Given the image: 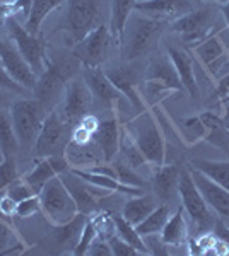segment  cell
I'll return each instance as SVG.
<instances>
[{"instance_id":"obj_9","label":"cell","mask_w":229,"mask_h":256,"mask_svg":"<svg viewBox=\"0 0 229 256\" xmlns=\"http://www.w3.org/2000/svg\"><path fill=\"white\" fill-rule=\"evenodd\" d=\"M191 53L205 67L210 77L219 80L229 72V48L219 38L217 32H212L207 38L191 46Z\"/></svg>"},{"instance_id":"obj_51","label":"cell","mask_w":229,"mask_h":256,"mask_svg":"<svg viewBox=\"0 0 229 256\" xmlns=\"http://www.w3.org/2000/svg\"><path fill=\"white\" fill-rule=\"evenodd\" d=\"M220 12H222L224 20H226V26H227V30H229V0H227L226 4H222V9H220Z\"/></svg>"},{"instance_id":"obj_28","label":"cell","mask_w":229,"mask_h":256,"mask_svg":"<svg viewBox=\"0 0 229 256\" xmlns=\"http://www.w3.org/2000/svg\"><path fill=\"white\" fill-rule=\"evenodd\" d=\"M156 196L152 195H137V196H128V200L125 202L122 216L130 222L132 226H137L139 222H142L149 214L156 208Z\"/></svg>"},{"instance_id":"obj_48","label":"cell","mask_w":229,"mask_h":256,"mask_svg":"<svg viewBox=\"0 0 229 256\" xmlns=\"http://www.w3.org/2000/svg\"><path fill=\"white\" fill-rule=\"evenodd\" d=\"M9 18H14V6H12V2H0V26H4Z\"/></svg>"},{"instance_id":"obj_42","label":"cell","mask_w":229,"mask_h":256,"mask_svg":"<svg viewBox=\"0 0 229 256\" xmlns=\"http://www.w3.org/2000/svg\"><path fill=\"white\" fill-rule=\"evenodd\" d=\"M0 90H6V92H12V94L28 92L26 88H23L19 82H16L9 74H7V70L2 67V64H0Z\"/></svg>"},{"instance_id":"obj_13","label":"cell","mask_w":229,"mask_h":256,"mask_svg":"<svg viewBox=\"0 0 229 256\" xmlns=\"http://www.w3.org/2000/svg\"><path fill=\"white\" fill-rule=\"evenodd\" d=\"M212 22H214V14L209 9H193L181 18L171 20V30L180 34L181 40L186 41L190 46H193L212 34Z\"/></svg>"},{"instance_id":"obj_50","label":"cell","mask_w":229,"mask_h":256,"mask_svg":"<svg viewBox=\"0 0 229 256\" xmlns=\"http://www.w3.org/2000/svg\"><path fill=\"white\" fill-rule=\"evenodd\" d=\"M222 116H220V122H222V128L229 134V101L222 102Z\"/></svg>"},{"instance_id":"obj_52","label":"cell","mask_w":229,"mask_h":256,"mask_svg":"<svg viewBox=\"0 0 229 256\" xmlns=\"http://www.w3.org/2000/svg\"><path fill=\"white\" fill-rule=\"evenodd\" d=\"M9 104V94L6 90H0V108H6Z\"/></svg>"},{"instance_id":"obj_8","label":"cell","mask_w":229,"mask_h":256,"mask_svg":"<svg viewBox=\"0 0 229 256\" xmlns=\"http://www.w3.org/2000/svg\"><path fill=\"white\" fill-rule=\"evenodd\" d=\"M111 38L110 28L105 24H98L91 32L77 41L72 48V56L81 62L84 67H101V64L108 58Z\"/></svg>"},{"instance_id":"obj_21","label":"cell","mask_w":229,"mask_h":256,"mask_svg":"<svg viewBox=\"0 0 229 256\" xmlns=\"http://www.w3.org/2000/svg\"><path fill=\"white\" fill-rule=\"evenodd\" d=\"M93 140L101 150L105 162H113L120 150V142H122V130H120V123L116 116L99 122Z\"/></svg>"},{"instance_id":"obj_46","label":"cell","mask_w":229,"mask_h":256,"mask_svg":"<svg viewBox=\"0 0 229 256\" xmlns=\"http://www.w3.org/2000/svg\"><path fill=\"white\" fill-rule=\"evenodd\" d=\"M16 202L4 192V195H0V216L4 218H12L16 216Z\"/></svg>"},{"instance_id":"obj_7","label":"cell","mask_w":229,"mask_h":256,"mask_svg":"<svg viewBox=\"0 0 229 256\" xmlns=\"http://www.w3.org/2000/svg\"><path fill=\"white\" fill-rule=\"evenodd\" d=\"M178 193L181 198V205L185 208V212L188 214V217L193 220L195 227L200 232H207L210 230L215 224V218L212 216L210 207L205 204L200 192L197 190L193 183L188 168L180 171V180H178Z\"/></svg>"},{"instance_id":"obj_5","label":"cell","mask_w":229,"mask_h":256,"mask_svg":"<svg viewBox=\"0 0 229 256\" xmlns=\"http://www.w3.org/2000/svg\"><path fill=\"white\" fill-rule=\"evenodd\" d=\"M70 123H67L57 110H52L45 118L35 144L38 158H48L55 154H65L70 144Z\"/></svg>"},{"instance_id":"obj_54","label":"cell","mask_w":229,"mask_h":256,"mask_svg":"<svg viewBox=\"0 0 229 256\" xmlns=\"http://www.w3.org/2000/svg\"><path fill=\"white\" fill-rule=\"evenodd\" d=\"M191 2H193V4H197V2H200V0H191Z\"/></svg>"},{"instance_id":"obj_56","label":"cell","mask_w":229,"mask_h":256,"mask_svg":"<svg viewBox=\"0 0 229 256\" xmlns=\"http://www.w3.org/2000/svg\"><path fill=\"white\" fill-rule=\"evenodd\" d=\"M226 101H229V98H226ZM226 101H224V102H226Z\"/></svg>"},{"instance_id":"obj_33","label":"cell","mask_w":229,"mask_h":256,"mask_svg":"<svg viewBox=\"0 0 229 256\" xmlns=\"http://www.w3.org/2000/svg\"><path fill=\"white\" fill-rule=\"evenodd\" d=\"M169 216H171V214H169V207L166 204H161L159 207L154 208L142 222H139V224L135 226L137 232H139L142 238L161 234L162 227H164V224L168 222Z\"/></svg>"},{"instance_id":"obj_4","label":"cell","mask_w":229,"mask_h":256,"mask_svg":"<svg viewBox=\"0 0 229 256\" xmlns=\"http://www.w3.org/2000/svg\"><path fill=\"white\" fill-rule=\"evenodd\" d=\"M40 204L43 214L53 226L65 224L79 214L76 200L70 195L60 176L52 178L43 186L40 192Z\"/></svg>"},{"instance_id":"obj_53","label":"cell","mask_w":229,"mask_h":256,"mask_svg":"<svg viewBox=\"0 0 229 256\" xmlns=\"http://www.w3.org/2000/svg\"><path fill=\"white\" fill-rule=\"evenodd\" d=\"M214 2H219V4H226L227 0H214Z\"/></svg>"},{"instance_id":"obj_36","label":"cell","mask_w":229,"mask_h":256,"mask_svg":"<svg viewBox=\"0 0 229 256\" xmlns=\"http://www.w3.org/2000/svg\"><path fill=\"white\" fill-rule=\"evenodd\" d=\"M98 236H99V232H98V227H96L94 220H93V218H87V222L84 224V229H82L81 238H79V241H77L76 248H74L72 254H76V256L87 254L91 244H93V241Z\"/></svg>"},{"instance_id":"obj_26","label":"cell","mask_w":229,"mask_h":256,"mask_svg":"<svg viewBox=\"0 0 229 256\" xmlns=\"http://www.w3.org/2000/svg\"><path fill=\"white\" fill-rule=\"evenodd\" d=\"M135 0H111V16H110V32L116 46H122L123 31L130 14L134 12Z\"/></svg>"},{"instance_id":"obj_38","label":"cell","mask_w":229,"mask_h":256,"mask_svg":"<svg viewBox=\"0 0 229 256\" xmlns=\"http://www.w3.org/2000/svg\"><path fill=\"white\" fill-rule=\"evenodd\" d=\"M6 193L12 198V200L16 202V204L23 202L24 198H29V196H33V195H36V193L33 192V188L29 186L26 181H24V178H23V180H21V178H18V180H16L14 183L9 184V188L6 190Z\"/></svg>"},{"instance_id":"obj_41","label":"cell","mask_w":229,"mask_h":256,"mask_svg":"<svg viewBox=\"0 0 229 256\" xmlns=\"http://www.w3.org/2000/svg\"><path fill=\"white\" fill-rule=\"evenodd\" d=\"M108 242L111 246L113 256H139V251L134 246H130L128 242H125L122 238H118L116 234H111L108 238Z\"/></svg>"},{"instance_id":"obj_55","label":"cell","mask_w":229,"mask_h":256,"mask_svg":"<svg viewBox=\"0 0 229 256\" xmlns=\"http://www.w3.org/2000/svg\"><path fill=\"white\" fill-rule=\"evenodd\" d=\"M4 159V156H2V152H0V160H2Z\"/></svg>"},{"instance_id":"obj_20","label":"cell","mask_w":229,"mask_h":256,"mask_svg":"<svg viewBox=\"0 0 229 256\" xmlns=\"http://www.w3.org/2000/svg\"><path fill=\"white\" fill-rule=\"evenodd\" d=\"M84 80L91 90V94H93V98L105 106H113L115 102L123 96V94L111 84V80L108 79L106 72L101 67H86Z\"/></svg>"},{"instance_id":"obj_49","label":"cell","mask_w":229,"mask_h":256,"mask_svg":"<svg viewBox=\"0 0 229 256\" xmlns=\"http://www.w3.org/2000/svg\"><path fill=\"white\" fill-rule=\"evenodd\" d=\"M214 232H215V238H219L220 241L226 244L227 248V253H229V229L226 226L222 224V222H215V229H214Z\"/></svg>"},{"instance_id":"obj_43","label":"cell","mask_w":229,"mask_h":256,"mask_svg":"<svg viewBox=\"0 0 229 256\" xmlns=\"http://www.w3.org/2000/svg\"><path fill=\"white\" fill-rule=\"evenodd\" d=\"M93 137L94 135L91 134L87 128H84L81 123H77V126L72 130V135H70V142L77 147H87V144L93 142Z\"/></svg>"},{"instance_id":"obj_10","label":"cell","mask_w":229,"mask_h":256,"mask_svg":"<svg viewBox=\"0 0 229 256\" xmlns=\"http://www.w3.org/2000/svg\"><path fill=\"white\" fill-rule=\"evenodd\" d=\"M99 7L96 0H69L65 31L74 44L98 26Z\"/></svg>"},{"instance_id":"obj_11","label":"cell","mask_w":229,"mask_h":256,"mask_svg":"<svg viewBox=\"0 0 229 256\" xmlns=\"http://www.w3.org/2000/svg\"><path fill=\"white\" fill-rule=\"evenodd\" d=\"M69 68L70 65L67 62H47V68L38 77L35 89H33L36 99L45 108H52L62 90L67 88Z\"/></svg>"},{"instance_id":"obj_32","label":"cell","mask_w":229,"mask_h":256,"mask_svg":"<svg viewBox=\"0 0 229 256\" xmlns=\"http://www.w3.org/2000/svg\"><path fill=\"white\" fill-rule=\"evenodd\" d=\"M191 166L229 192V160H193Z\"/></svg>"},{"instance_id":"obj_22","label":"cell","mask_w":229,"mask_h":256,"mask_svg":"<svg viewBox=\"0 0 229 256\" xmlns=\"http://www.w3.org/2000/svg\"><path fill=\"white\" fill-rule=\"evenodd\" d=\"M105 72H106L108 79L111 80V84L130 101V104L134 106L139 113L145 110L144 99L139 94V90H137V82H135L137 79H135L134 70L130 67H111V68H106Z\"/></svg>"},{"instance_id":"obj_27","label":"cell","mask_w":229,"mask_h":256,"mask_svg":"<svg viewBox=\"0 0 229 256\" xmlns=\"http://www.w3.org/2000/svg\"><path fill=\"white\" fill-rule=\"evenodd\" d=\"M159 236L166 246H181L183 242H186V239H188V226H186L185 216H183V205L169 216Z\"/></svg>"},{"instance_id":"obj_15","label":"cell","mask_w":229,"mask_h":256,"mask_svg":"<svg viewBox=\"0 0 229 256\" xmlns=\"http://www.w3.org/2000/svg\"><path fill=\"white\" fill-rule=\"evenodd\" d=\"M93 94L87 88L84 79H72L67 82L65 88V99L64 108H62V116L67 123H79L86 114H89V110L93 106Z\"/></svg>"},{"instance_id":"obj_25","label":"cell","mask_w":229,"mask_h":256,"mask_svg":"<svg viewBox=\"0 0 229 256\" xmlns=\"http://www.w3.org/2000/svg\"><path fill=\"white\" fill-rule=\"evenodd\" d=\"M72 171L76 172L77 176H81L82 180L87 181V183L94 184V186L106 190L110 193H122V195L127 196H137L142 195V190L139 186H130V184H125L116 178L106 176V174H99V172H93L89 169H79V168H72Z\"/></svg>"},{"instance_id":"obj_29","label":"cell","mask_w":229,"mask_h":256,"mask_svg":"<svg viewBox=\"0 0 229 256\" xmlns=\"http://www.w3.org/2000/svg\"><path fill=\"white\" fill-rule=\"evenodd\" d=\"M19 147V138L12 123L11 111L0 108V152L4 158H16Z\"/></svg>"},{"instance_id":"obj_39","label":"cell","mask_w":229,"mask_h":256,"mask_svg":"<svg viewBox=\"0 0 229 256\" xmlns=\"http://www.w3.org/2000/svg\"><path fill=\"white\" fill-rule=\"evenodd\" d=\"M41 210V204H40V195H33L29 198H24L23 202H19L16 205V216L21 218H28L35 214H38Z\"/></svg>"},{"instance_id":"obj_30","label":"cell","mask_w":229,"mask_h":256,"mask_svg":"<svg viewBox=\"0 0 229 256\" xmlns=\"http://www.w3.org/2000/svg\"><path fill=\"white\" fill-rule=\"evenodd\" d=\"M64 2L65 0H31V9H29L28 19L24 22L26 31L31 34H38L41 22Z\"/></svg>"},{"instance_id":"obj_24","label":"cell","mask_w":229,"mask_h":256,"mask_svg":"<svg viewBox=\"0 0 229 256\" xmlns=\"http://www.w3.org/2000/svg\"><path fill=\"white\" fill-rule=\"evenodd\" d=\"M168 56L171 58L176 74L181 80V86L191 98L198 96V86H197V77H195V68H193V60H191L190 53H186L185 50L168 46Z\"/></svg>"},{"instance_id":"obj_34","label":"cell","mask_w":229,"mask_h":256,"mask_svg":"<svg viewBox=\"0 0 229 256\" xmlns=\"http://www.w3.org/2000/svg\"><path fill=\"white\" fill-rule=\"evenodd\" d=\"M115 222V234L118 238H122L125 242H128L130 246H134L139 254H151L149 253V248L145 244L144 238L137 232L135 226H132L130 222L127 220L123 216H115L113 217Z\"/></svg>"},{"instance_id":"obj_31","label":"cell","mask_w":229,"mask_h":256,"mask_svg":"<svg viewBox=\"0 0 229 256\" xmlns=\"http://www.w3.org/2000/svg\"><path fill=\"white\" fill-rule=\"evenodd\" d=\"M87 222L86 214L79 212L72 220L65 222L62 226H55V241L58 246L64 248H70V253L76 248L79 238H81V232L84 229V224Z\"/></svg>"},{"instance_id":"obj_3","label":"cell","mask_w":229,"mask_h":256,"mask_svg":"<svg viewBox=\"0 0 229 256\" xmlns=\"http://www.w3.org/2000/svg\"><path fill=\"white\" fill-rule=\"evenodd\" d=\"M9 111L19 138V146L29 150L36 144L41 125L47 118V108L38 99H19L12 102Z\"/></svg>"},{"instance_id":"obj_6","label":"cell","mask_w":229,"mask_h":256,"mask_svg":"<svg viewBox=\"0 0 229 256\" xmlns=\"http://www.w3.org/2000/svg\"><path fill=\"white\" fill-rule=\"evenodd\" d=\"M7 31V36L14 41V44L18 46L21 55L26 58L29 67L33 68V72L36 76H41L47 68V43L43 40L38 38V34H31L26 31V28L23 24H19L18 18H9L4 24Z\"/></svg>"},{"instance_id":"obj_47","label":"cell","mask_w":229,"mask_h":256,"mask_svg":"<svg viewBox=\"0 0 229 256\" xmlns=\"http://www.w3.org/2000/svg\"><path fill=\"white\" fill-rule=\"evenodd\" d=\"M215 98H217L219 102H224V101H226V98H229V72L217 80V88H215Z\"/></svg>"},{"instance_id":"obj_16","label":"cell","mask_w":229,"mask_h":256,"mask_svg":"<svg viewBox=\"0 0 229 256\" xmlns=\"http://www.w3.org/2000/svg\"><path fill=\"white\" fill-rule=\"evenodd\" d=\"M145 89L149 96H161L168 90H181V80L169 56H159L149 65Z\"/></svg>"},{"instance_id":"obj_45","label":"cell","mask_w":229,"mask_h":256,"mask_svg":"<svg viewBox=\"0 0 229 256\" xmlns=\"http://www.w3.org/2000/svg\"><path fill=\"white\" fill-rule=\"evenodd\" d=\"M11 238H12V227L7 224L6 218L0 216V254L9 250Z\"/></svg>"},{"instance_id":"obj_14","label":"cell","mask_w":229,"mask_h":256,"mask_svg":"<svg viewBox=\"0 0 229 256\" xmlns=\"http://www.w3.org/2000/svg\"><path fill=\"white\" fill-rule=\"evenodd\" d=\"M60 180L64 181V184L67 186L70 192V195L76 200L77 208L81 214H91L94 210H98V200L99 198H106L108 195H111L106 190H101L94 184L87 183V181L82 180L81 176H77L72 169L62 172Z\"/></svg>"},{"instance_id":"obj_44","label":"cell","mask_w":229,"mask_h":256,"mask_svg":"<svg viewBox=\"0 0 229 256\" xmlns=\"http://www.w3.org/2000/svg\"><path fill=\"white\" fill-rule=\"evenodd\" d=\"M87 254L89 256H113V251H111V246L106 238L98 236L93 241V244H91Z\"/></svg>"},{"instance_id":"obj_18","label":"cell","mask_w":229,"mask_h":256,"mask_svg":"<svg viewBox=\"0 0 229 256\" xmlns=\"http://www.w3.org/2000/svg\"><path fill=\"white\" fill-rule=\"evenodd\" d=\"M69 169L70 162L67 159V154H55L48 156V158H40L35 169L24 176V181L33 188V192L36 195H40V192L52 178L62 174V172L69 171Z\"/></svg>"},{"instance_id":"obj_12","label":"cell","mask_w":229,"mask_h":256,"mask_svg":"<svg viewBox=\"0 0 229 256\" xmlns=\"http://www.w3.org/2000/svg\"><path fill=\"white\" fill-rule=\"evenodd\" d=\"M0 64L12 79L33 92L38 76L33 72V68L29 67L26 58L21 55V52L11 38H0Z\"/></svg>"},{"instance_id":"obj_2","label":"cell","mask_w":229,"mask_h":256,"mask_svg":"<svg viewBox=\"0 0 229 256\" xmlns=\"http://www.w3.org/2000/svg\"><path fill=\"white\" fill-rule=\"evenodd\" d=\"M127 132L132 140L137 144L139 150L142 152L149 164L161 166L164 164L166 158V146L164 138L159 130V125L154 120L152 113L149 110H144L137 114V118L132 120L127 125Z\"/></svg>"},{"instance_id":"obj_17","label":"cell","mask_w":229,"mask_h":256,"mask_svg":"<svg viewBox=\"0 0 229 256\" xmlns=\"http://www.w3.org/2000/svg\"><path fill=\"white\" fill-rule=\"evenodd\" d=\"M188 171L191 178H193V183L197 190L200 192V195L203 196L205 204L217 212L220 217H229V192L226 188H222L220 184H217L215 181H212L210 178H207L203 172H200L198 169H195L193 166H188Z\"/></svg>"},{"instance_id":"obj_37","label":"cell","mask_w":229,"mask_h":256,"mask_svg":"<svg viewBox=\"0 0 229 256\" xmlns=\"http://www.w3.org/2000/svg\"><path fill=\"white\" fill-rule=\"evenodd\" d=\"M19 178L18 164L14 158H4L0 160V193H4L9 184L14 183Z\"/></svg>"},{"instance_id":"obj_19","label":"cell","mask_w":229,"mask_h":256,"mask_svg":"<svg viewBox=\"0 0 229 256\" xmlns=\"http://www.w3.org/2000/svg\"><path fill=\"white\" fill-rule=\"evenodd\" d=\"M193 9L195 4L191 0H142L135 2L134 7L140 14L161 20H174Z\"/></svg>"},{"instance_id":"obj_35","label":"cell","mask_w":229,"mask_h":256,"mask_svg":"<svg viewBox=\"0 0 229 256\" xmlns=\"http://www.w3.org/2000/svg\"><path fill=\"white\" fill-rule=\"evenodd\" d=\"M120 150L123 152V158L127 159L128 166L130 168H139V166H144L147 160L142 156V152L139 150L137 144L132 140L130 135H123L122 137V142H120Z\"/></svg>"},{"instance_id":"obj_40","label":"cell","mask_w":229,"mask_h":256,"mask_svg":"<svg viewBox=\"0 0 229 256\" xmlns=\"http://www.w3.org/2000/svg\"><path fill=\"white\" fill-rule=\"evenodd\" d=\"M116 169V176L118 180L125 184H130V186H142V180L134 172V168H130L125 162H115L113 164Z\"/></svg>"},{"instance_id":"obj_23","label":"cell","mask_w":229,"mask_h":256,"mask_svg":"<svg viewBox=\"0 0 229 256\" xmlns=\"http://www.w3.org/2000/svg\"><path fill=\"white\" fill-rule=\"evenodd\" d=\"M178 180L180 169L174 164H161L154 166V196L161 204H168L173 198L174 192H178Z\"/></svg>"},{"instance_id":"obj_1","label":"cell","mask_w":229,"mask_h":256,"mask_svg":"<svg viewBox=\"0 0 229 256\" xmlns=\"http://www.w3.org/2000/svg\"><path fill=\"white\" fill-rule=\"evenodd\" d=\"M166 20L154 19L144 16L140 12H132L125 24L123 41H122V55L127 62H132L142 55L151 53L156 48L162 31H164Z\"/></svg>"}]
</instances>
